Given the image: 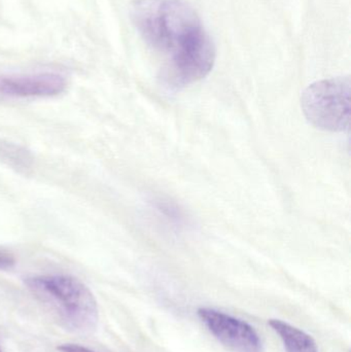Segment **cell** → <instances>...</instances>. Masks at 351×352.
Masks as SVG:
<instances>
[{
  "mask_svg": "<svg viewBox=\"0 0 351 352\" xmlns=\"http://www.w3.org/2000/svg\"><path fill=\"white\" fill-rule=\"evenodd\" d=\"M130 18L158 58L161 76L169 86H189L212 72L216 47L185 0H134Z\"/></svg>",
  "mask_w": 351,
  "mask_h": 352,
  "instance_id": "6da1fadb",
  "label": "cell"
},
{
  "mask_svg": "<svg viewBox=\"0 0 351 352\" xmlns=\"http://www.w3.org/2000/svg\"><path fill=\"white\" fill-rule=\"evenodd\" d=\"M25 285L68 330L89 333L96 328V299L80 279L65 274L39 275L25 279Z\"/></svg>",
  "mask_w": 351,
  "mask_h": 352,
  "instance_id": "7a4b0ae2",
  "label": "cell"
},
{
  "mask_svg": "<svg viewBox=\"0 0 351 352\" xmlns=\"http://www.w3.org/2000/svg\"><path fill=\"white\" fill-rule=\"evenodd\" d=\"M350 76L328 78L310 85L301 97L307 121L317 129L343 132L350 125Z\"/></svg>",
  "mask_w": 351,
  "mask_h": 352,
  "instance_id": "3957f363",
  "label": "cell"
},
{
  "mask_svg": "<svg viewBox=\"0 0 351 352\" xmlns=\"http://www.w3.org/2000/svg\"><path fill=\"white\" fill-rule=\"evenodd\" d=\"M197 314L208 331L229 351L263 352L259 335L247 322L212 308H199Z\"/></svg>",
  "mask_w": 351,
  "mask_h": 352,
  "instance_id": "277c9868",
  "label": "cell"
},
{
  "mask_svg": "<svg viewBox=\"0 0 351 352\" xmlns=\"http://www.w3.org/2000/svg\"><path fill=\"white\" fill-rule=\"evenodd\" d=\"M66 87V78L57 72L0 76V96L49 98L62 94Z\"/></svg>",
  "mask_w": 351,
  "mask_h": 352,
  "instance_id": "5b68a950",
  "label": "cell"
},
{
  "mask_svg": "<svg viewBox=\"0 0 351 352\" xmlns=\"http://www.w3.org/2000/svg\"><path fill=\"white\" fill-rule=\"evenodd\" d=\"M268 324L282 339L286 352H319L313 337L300 329L280 320H270Z\"/></svg>",
  "mask_w": 351,
  "mask_h": 352,
  "instance_id": "8992f818",
  "label": "cell"
},
{
  "mask_svg": "<svg viewBox=\"0 0 351 352\" xmlns=\"http://www.w3.org/2000/svg\"><path fill=\"white\" fill-rule=\"evenodd\" d=\"M16 265V258L12 254L0 252V271L10 270Z\"/></svg>",
  "mask_w": 351,
  "mask_h": 352,
  "instance_id": "52a82bcc",
  "label": "cell"
},
{
  "mask_svg": "<svg viewBox=\"0 0 351 352\" xmlns=\"http://www.w3.org/2000/svg\"><path fill=\"white\" fill-rule=\"evenodd\" d=\"M57 351L59 352H96L92 351V349L82 346V345L71 344V343L59 345V346L57 347Z\"/></svg>",
  "mask_w": 351,
  "mask_h": 352,
  "instance_id": "ba28073f",
  "label": "cell"
},
{
  "mask_svg": "<svg viewBox=\"0 0 351 352\" xmlns=\"http://www.w3.org/2000/svg\"><path fill=\"white\" fill-rule=\"evenodd\" d=\"M0 352H2L1 349H0Z\"/></svg>",
  "mask_w": 351,
  "mask_h": 352,
  "instance_id": "9c48e42d",
  "label": "cell"
}]
</instances>
